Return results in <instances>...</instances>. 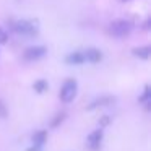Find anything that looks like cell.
I'll return each instance as SVG.
<instances>
[{"mask_svg": "<svg viewBox=\"0 0 151 151\" xmlns=\"http://www.w3.org/2000/svg\"><path fill=\"white\" fill-rule=\"evenodd\" d=\"M12 29L20 36H26V37H34L39 33V26L37 23L31 20H18L12 23Z\"/></svg>", "mask_w": 151, "mask_h": 151, "instance_id": "6da1fadb", "label": "cell"}, {"mask_svg": "<svg viewBox=\"0 0 151 151\" xmlns=\"http://www.w3.org/2000/svg\"><path fill=\"white\" fill-rule=\"evenodd\" d=\"M76 91H78V83L75 78H67L63 81L62 88H60V101L68 104L76 98Z\"/></svg>", "mask_w": 151, "mask_h": 151, "instance_id": "7a4b0ae2", "label": "cell"}, {"mask_svg": "<svg viewBox=\"0 0 151 151\" xmlns=\"http://www.w3.org/2000/svg\"><path fill=\"white\" fill-rule=\"evenodd\" d=\"M132 31V23L127 20H114L109 24V33L114 37H125Z\"/></svg>", "mask_w": 151, "mask_h": 151, "instance_id": "3957f363", "label": "cell"}, {"mask_svg": "<svg viewBox=\"0 0 151 151\" xmlns=\"http://www.w3.org/2000/svg\"><path fill=\"white\" fill-rule=\"evenodd\" d=\"M46 54H47L46 46H31L23 52V59L26 60V62H34V60L42 59Z\"/></svg>", "mask_w": 151, "mask_h": 151, "instance_id": "277c9868", "label": "cell"}, {"mask_svg": "<svg viewBox=\"0 0 151 151\" xmlns=\"http://www.w3.org/2000/svg\"><path fill=\"white\" fill-rule=\"evenodd\" d=\"M102 138H104V130L99 127V128L93 130L91 133L88 135V138H86V146H88L91 151H98L99 148H101Z\"/></svg>", "mask_w": 151, "mask_h": 151, "instance_id": "5b68a950", "label": "cell"}, {"mask_svg": "<svg viewBox=\"0 0 151 151\" xmlns=\"http://www.w3.org/2000/svg\"><path fill=\"white\" fill-rule=\"evenodd\" d=\"M83 57H85V62L88 63H98L102 60V52L96 47H89V49L83 50Z\"/></svg>", "mask_w": 151, "mask_h": 151, "instance_id": "8992f818", "label": "cell"}, {"mask_svg": "<svg viewBox=\"0 0 151 151\" xmlns=\"http://www.w3.org/2000/svg\"><path fill=\"white\" fill-rule=\"evenodd\" d=\"M114 102H115L114 96H101V98L94 99V101L88 106V109H89V111H93V109H98V107H106V106H111V104H114Z\"/></svg>", "mask_w": 151, "mask_h": 151, "instance_id": "52a82bcc", "label": "cell"}, {"mask_svg": "<svg viewBox=\"0 0 151 151\" xmlns=\"http://www.w3.org/2000/svg\"><path fill=\"white\" fill-rule=\"evenodd\" d=\"M65 62L68 65H81L85 63V57H83V50H75V52H70L67 55Z\"/></svg>", "mask_w": 151, "mask_h": 151, "instance_id": "ba28073f", "label": "cell"}, {"mask_svg": "<svg viewBox=\"0 0 151 151\" xmlns=\"http://www.w3.org/2000/svg\"><path fill=\"white\" fill-rule=\"evenodd\" d=\"M33 146H37V148H42L44 145H46V141H47V130H37V132H34V135H33Z\"/></svg>", "mask_w": 151, "mask_h": 151, "instance_id": "9c48e42d", "label": "cell"}, {"mask_svg": "<svg viewBox=\"0 0 151 151\" xmlns=\"http://www.w3.org/2000/svg\"><path fill=\"white\" fill-rule=\"evenodd\" d=\"M138 102L143 104L146 109H150V104H151V86L150 85H146L143 88V93L138 96Z\"/></svg>", "mask_w": 151, "mask_h": 151, "instance_id": "30bf717a", "label": "cell"}, {"mask_svg": "<svg viewBox=\"0 0 151 151\" xmlns=\"http://www.w3.org/2000/svg\"><path fill=\"white\" fill-rule=\"evenodd\" d=\"M133 55L138 57V59H143V60H148L151 57V47L150 46H141V47H135L133 50Z\"/></svg>", "mask_w": 151, "mask_h": 151, "instance_id": "8fae6325", "label": "cell"}, {"mask_svg": "<svg viewBox=\"0 0 151 151\" xmlns=\"http://www.w3.org/2000/svg\"><path fill=\"white\" fill-rule=\"evenodd\" d=\"M47 88H49V83H47L46 80H37L33 85V89L36 93H44V91H47Z\"/></svg>", "mask_w": 151, "mask_h": 151, "instance_id": "7c38bea8", "label": "cell"}, {"mask_svg": "<svg viewBox=\"0 0 151 151\" xmlns=\"http://www.w3.org/2000/svg\"><path fill=\"white\" fill-rule=\"evenodd\" d=\"M63 119H65V112H60V114H57L55 119L52 120V127H57V125H59L60 122L63 120Z\"/></svg>", "mask_w": 151, "mask_h": 151, "instance_id": "4fadbf2b", "label": "cell"}, {"mask_svg": "<svg viewBox=\"0 0 151 151\" xmlns=\"http://www.w3.org/2000/svg\"><path fill=\"white\" fill-rule=\"evenodd\" d=\"M8 41V34H7V31L4 29V28L0 26V44H5Z\"/></svg>", "mask_w": 151, "mask_h": 151, "instance_id": "5bb4252c", "label": "cell"}, {"mask_svg": "<svg viewBox=\"0 0 151 151\" xmlns=\"http://www.w3.org/2000/svg\"><path fill=\"white\" fill-rule=\"evenodd\" d=\"M0 117H2V119L7 117V107H5V104L2 101H0Z\"/></svg>", "mask_w": 151, "mask_h": 151, "instance_id": "9a60e30c", "label": "cell"}, {"mask_svg": "<svg viewBox=\"0 0 151 151\" xmlns=\"http://www.w3.org/2000/svg\"><path fill=\"white\" fill-rule=\"evenodd\" d=\"M109 122H111V119H109V115H102V119H101V125H107Z\"/></svg>", "mask_w": 151, "mask_h": 151, "instance_id": "2e32d148", "label": "cell"}, {"mask_svg": "<svg viewBox=\"0 0 151 151\" xmlns=\"http://www.w3.org/2000/svg\"><path fill=\"white\" fill-rule=\"evenodd\" d=\"M28 151H42V148H37V146H31V148H28Z\"/></svg>", "mask_w": 151, "mask_h": 151, "instance_id": "e0dca14e", "label": "cell"}, {"mask_svg": "<svg viewBox=\"0 0 151 151\" xmlns=\"http://www.w3.org/2000/svg\"><path fill=\"white\" fill-rule=\"evenodd\" d=\"M119 2H127V0H119Z\"/></svg>", "mask_w": 151, "mask_h": 151, "instance_id": "ac0fdd59", "label": "cell"}]
</instances>
